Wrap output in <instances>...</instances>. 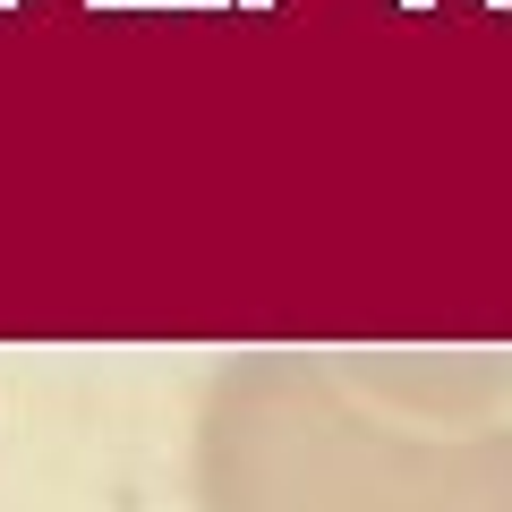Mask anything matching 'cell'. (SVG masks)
Listing matches in <instances>:
<instances>
[{
	"instance_id": "obj_1",
	"label": "cell",
	"mask_w": 512,
	"mask_h": 512,
	"mask_svg": "<svg viewBox=\"0 0 512 512\" xmlns=\"http://www.w3.org/2000/svg\"><path fill=\"white\" fill-rule=\"evenodd\" d=\"M188 487L197 512H512V350H239Z\"/></svg>"
}]
</instances>
